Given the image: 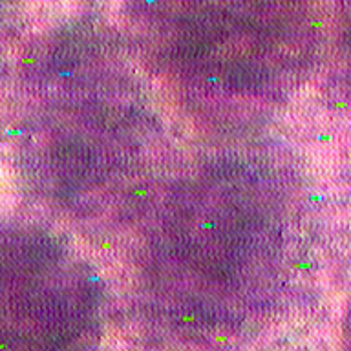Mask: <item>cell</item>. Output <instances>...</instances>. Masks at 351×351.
<instances>
[{
	"label": "cell",
	"instance_id": "7a4b0ae2",
	"mask_svg": "<svg viewBox=\"0 0 351 351\" xmlns=\"http://www.w3.org/2000/svg\"><path fill=\"white\" fill-rule=\"evenodd\" d=\"M344 351H351V302L344 320Z\"/></svg>",
	"mask_w": 351,
	"mask_h": 351
},
{
	"label": "cell",
	"instance_id": "6da1fadb",
	"mask_svg": "<svg viewBox=\"0 0 351 351\" xmlns=\"http://www.w3.org/2000/svg\"><path fill=\"white\" fill-rule=\"evenodd\" d=\"M159 219L148 295L165 324L202 339L251 333L273 306L284 262V202L243 169L199 172Z\"/></svg>",
	"mask_w": 351,
	"mask_h": 351
}]
</instances>
